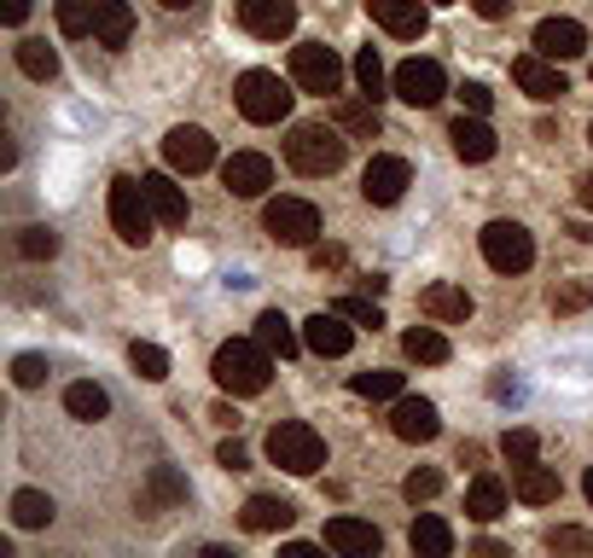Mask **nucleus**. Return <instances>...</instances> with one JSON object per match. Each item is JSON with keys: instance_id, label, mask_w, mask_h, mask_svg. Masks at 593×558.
I'll return each instance as SVG.
<instances>
[{"instance_id": "nucleus-45", "label": "nucleus", "mask_w": 593, "mask_h": 558, "mask_svg": "<svg viewBox=\"0 0 593 558\" xmlns=\"http://www.w3.org/2000/svg\"><path fill=\"white\" fill-rule=\"evenodd\" d=\"M460 99H466V111H471V116H489V106H495V94H489L483 82H466Z\"/></svg>"}, {"instance_id": "nucleus-6", "label": "nucleus", "mask_w": 593, "mask_h": 558, "mask_svg": "<svg viewBox=\"0 0 593 558\" xmlns=\"http://www.w3.org/2000/svg\"><path fill=\"white\" fill-rule=\"evenodd\" d=\"M292 82H297L302 94L326 99V94L344 88V59H337L326 41H297L292 47Z\"/></svg>"}, {"instance_id": "nucleus-42", "label": "nucleus", "mask_w": 593, "mask_h": 558, "mask_svg": "<svg viewBox=\"0 0 593 558\" xmlns=\"http://www.w3.org/2000/svg\"><path fill=\"white\" fill-rule=\"evenodd\" d=\"M151 495L175 506V500H186V478H181L175 466H151Z\"/></svg>"}, {"instance_id": "nucleus-26", "label": "nucleus", "mask_w": 593, "mask_h": 558, "mask_svg": "<svg viewBox=\"0 0 593 558\" xmlns=\"http://www.w3.org/2000/svg\"><path fill=\"white\" fill-rule=\"evenodd\" d=\"M408 541H413L419 558H448V553H454V530H448L436 512H419L413 530H408Z\"/></svg>"}, {"instance_id": "nucleus-4", "label": "nucleus", "mask_w": 593, "mask_h": 558, "mask_svg": "<svg viewBox=\"0 0 593 558\" xmlns=\"http://www.w3.org/2000/svg\"><path fill=\"white\" fill-rule=\"evenodd\" d=\"M233 99H239V116L245 123H257V128H268V123H285L292 116V82L285 76H274V71H245L239 76V88H233Z\"/></svg>"}, {"instance_id": "nucleus-47", "label": "nucleus", "mask_w": 593, "mask_h": 558, "mask_svg": "<svg viewBox=\"0 0 593 558\" xmlns=\"http://www.w3.org/2000/svg\"><path fill=\"white\" fill-rule=\"evenodd\" d=\"M215 460H222L227 471H245V466H250V454H245L239 443H222V448H215Z\"/></svg>"}, {"instance_id": "nucleus-3", "label": "nucleus", "mask_w": 593, "mask_h": 558, "mask_svg": "<svg viewBox=\"0 0 593 558\" xmlns=\"http://www.w3.org/2000/svg\"><path fill=\"white\" fill-rule=\"evenodd\" d=\"M268 460L280 471H292V478H314L320 466H326V443H320L314 425H302V419H285V425L268 431Z\"/></svg>"}, {"instance_id": "nucleus-38", "label": "nucleus", "mask_w": 593, "mask_h": 558, "mask_svg": "<svg viewBox=\"0 0 593 558\" xmlns=\"http://www.w3.org/2000/svg\"><path fill=\"white\" fill-rule=\"evenodd\" d=\"M355 82H361V94H367V99H379V94H384V64H379V47H361V53H355Z\"/></svg>"}, {"instance_id": "nucleus-41", "label": "nucleus", "mask_w": 593, "mask_h": 558, "mask_svg": "<svg viewBox=\"0 0 593 558\" xmlns=\"http://www.w3.org/2000/svg\"><path fill=\"white\" fill-rule=\"evenodd\" d=\"M501 454H506L512 466H530L535 454H541V443H535V431H523V425H518V431H506V436H501Z\"/></svg>"}, {"instance_id": "nucleus-22", "label": "nucleus", "mask_w": 593, "mask_h": 558, "mask_svg": "<svg viewBox=\"0 0 593 558\" xmlns=\"http://www.w3.org/2000/svg\"><path fill=\"white\" fill-rule=\"evenodd\" d=\"M146 181V198H151V215L163 227H186V193L175 186V175H140Z\"/></svg>"}, {"instance_id": "nucleus-52", "label": "nucleus", "mask_w": 593, "mask_h": 558, "mask_svg": "<svg viewBox=\"0 0 593 558\" xmlns=\"http://www.w3.org/2000/svg\"><path fill=\"white\" fill-rule=\"evenodd\" d=\"M582 495H588V506H593V471H588V478H582Z\"/></svg>"}, {"instance_id": "nucleus-15", "label": "nucleus", "mask_w": 593, "mask_h": 558, "mask_svg": "<svg viewBox=\"0 0 593 558\" xmlns=\"http://www.w3.org/2000/svg\"><path fill=\"white\" fill-rule=\"evenodd\" d=\"M512 82L530 99H565L570 94V82H565V71L547 59V53H523V59H512Z\"/></svg>"}, {"instance_id": "nucleus-10", "label": "nucleus", "mask_w": 593, "mask_h": 558, "mask_svg": "<svg viewBox=\"0 0 593 558\" xmlns=\"http://www.w3.org/2000/svg\"><path fill=\"white\" fill-rule=\"evenodd\" d=\"M163 158H169V169H175V175H205V169L215 163V140H210L205 128L181 123V128H169Z\"/></svg>"}, {"instance_id": "nucleus-43", "label": "nucleus", "mask_w": 593, "mask_h": 558, "mask_svg": "<svg viewBox=\"0 0 593 558\" xmlns=\"http://www.w3.org/2000/svg\"><path fill=\"white\" fill-rule=\"evenodd\" d=\"M12 384H18V390L47 384V355H18V361H12Z\"/></svg>"}, {"instance_id": "nucleus-49", "label": "nucleus", "mask_w": 593, "mask_h": 558, "mask_svg": "<svg viewBox=\"0 0 593 558\" xmlns=\"http://www.w3.org/2000/svg\"><path fill=\"white\" fill-rule=\"evenodd\" d=\"M314 268H344V250H337V245H314Z\"/></svg>"}, {"instance_id": "nucleus-8", "label": "nucleus", "mask_w": 593, "mask_h": 558, "mask_svg": "<svg viewBox=\"0 0 593 558\" xmlns=\"http://www.w3.org/2000/svg\"><path fill=\"white\" fill-rule=\"evenodd\" d=\"M262 227H268L274 245H314L320 210L309 204V198H274V204L262 210Z\"/></svg>"}, {"instance_id": "nucleus-39", "label": "nucleus", "mask_w": 593, "mask_h": 558, "mask_svg": "<svg viewBox=\"0 0 593 558\" xmlns=\"http://www.w3.org/2000/svg\"><path fill=\"white\" fill-rule=\"evenodd\" d=\"M332 309L344 314V320H355V326H372V332L384 326V309H379V302H372V297H337Z\"/></svg>"}, {"instance_id": "nucleus-51", "label": "nucleus", "mask_w": 593, "mask_h": 558, "mask_svg": "<svg viewBox=\"0 0 593 558\" xmlns=\"http://www.w3.org/2000/svg\"><path fill=\"white\" fill-rule=\"evenodd\" d=\"M163 7H169V12H186V7H193V0H163Z\"/></svg>"}, {"instance_id": "nucleus-33", "label": "nucleus", "mask_w": 593, "mask_h": 558, "mask_svg": "<svg viewBox=\"0 0 593 558\" xmlns=\"http://www.w3.org/2000/svg\"><path fill=\"white\" fill-rule=\"evenodd\" d=\"M12 523H18V530H47V523H53V500H47L41 488H18V495H12Z\"/></svg>"}, {"instance_id": "nucleus-1", "label": "nucleus", "mask_w": 593, "mask_h": 558, "mask_svg": "<svg viewBox=\"0 0 593 558\" xmlns=\"http://www.w3.org/2000/svg\"><path fill=\"white\" fill-rule=\"evenodd\" d=\"M210 372L227 396H262L268 379H274V349H268L262 337H227V344L215 349Z\"/></svg>"}, {"instance_id": "nucleus-24", "label": "nucleus", "mask_w": 593, "mask_h": 558, "mask_svg": "<svg viewBox=\"0 0 593 558\" xmlns=\"http://www.w3.org/2000/svg\"><path fill=\"white\" fill-rule=\"evenodd\" d=\"M128 36H134V7H128V0H99L94 41L99 47H128Z\"/></svg>"}, {"instance_id": "nucleus-25", "label": "nucleus", "mask_w": 593, "mask_h": 558, "mask_svg": "<svg viewBox=\"0 0 593 558\" xmlns=\"http://www.w3.org/2000/svg\"><path fill=\"white\" fill-rule=\"evenodd\" d=\"M512 495L523 500V506H553L558 500V471H547V466H518V478H512Z\"/></svg>"}, {"instance_id": "nucleus-31", "label": "nucleus", "mask_w": 593, "mask_h": 558, "mask_svg": "<svg viewBox=\"0 0 593 558\" xmlns=\"http://www.w3.org/2000/svg\"><path fill=\"white\" fill-rule=\"evenodd\" d=\"M64 413L82 419V425H99V419L111 413V396L99 390V384H71V390H64Z\"/></svg>"}, {"instance_id": "nucleus-5", "label": "nucleus", "mask_w": 593, "mask_h": 558, "mask_svg": "<svg viewBox=\"0 0 593 558\" xmlns=\"http://www.w3.org/2000/svg\"><path fill=\"white\" fill-rule=\"evenodd\" d=\"M151 198H146V181H134V175H116L111 181V227H116V239L123 245H146L151 239Z\"/></svg>"}, {"instance_id": "nucleus-50", "label": "nucleus", "mask_w": 593, "mask_h": 558, "mask_svg": "<svg viewBox=\"0 0 593 558\" xmlns=\"http://www.w3.org/2000/svg\"><path fill=\"white\" fill-rule=\"evenodd\" d=\"M582 204L593 210V175H582Z\"/></svg>"}, {"instance_id": "nucleus-35", "label": "nucleus", "mask_w": 593, "mask_h": 558, "mask_svg": "<svg viewBox=\"0 0 593 558\" xmlns=\"http://www.w3.org/2000/svg\"><path fill=\"white\" fill-rule=\"evenodd\" d=\"M349 390H355V396H367V401H396V396H401V372H384V367L355 372Z\"/></svg>"}, {"instance_id": "nucleus-29", "label": "nucleus", "mask_w": 593, "mask_h": 558, "mask_svg": "<svg viewBox=\"0 0 593 558\" xmlns=\"http://www.w3.org/2000/svg\"><path fill=\"white\" fill-rule=\"evenodd\" d=\"M332 123L355 134V140H372L379 134V99H344V106L332 111Z\"/></svg>"}, {"instance_id": "nucleus-17", "label": "nucleus", "mask_w": 593, "mask_h": 558, "mask_svg": "<svg viewBox=\"0 0 593 558\" xmlns=\"http://www.w3.org/2000/svg\"><path fill=\"white\" fill-rule=\"evenodd\" d=\"M302 344L314 355H326V361H337V355H349V344H355V320H344L337 309H320L309 326H302Z\"/></svg>"}, {"instance_id": "nucleus-53", "label": "nucleus", "mask_w": 593, "mask_h": 558, "mask_svg": "<svg viewBox=\"0 0 593 558\" xmlns=\"http://www.w3.org/2000/svg\"><path fill=\"white\" fill-rule=\"evenodd\" d=\"M588 140H593V128H588Z\"/></svg>"}, {"instance_id": "nucleus-46", "label": "nucleus", "mask_w": 593, "mask_h": 558, "mask_svg": "<svg viewBox=\"0 0 593 558\" xmlns=\"http://www.w3.org/2000/svg\"><path fill=\"white\" fill-rule=\"evenodd\" d=\"M471 12H478V18H489V24H501L506 12H512V0H471Z\"/></svg>"}, {"instance_id": "nucleus-11", "label": "nucleus", "mask_w": 593, "mask_h": 558, "mask_svg": "<svg viewBox=\"0 0 593 558\" xmlns=\"http://www.w3.org/2000/svg\"><path fill=\"white\" fill-rule=\"evenodd\" d=\"M413 186V169H408V158H390V151H379V158L367 163V175H361V198L367 204H396L401 193Z\"/></svg>"}, {"instance_id": "nucleus-7", "label": "nucleus", "mask_w": 593, "mask_h": 558, "mask_svg": "<svg viewBox=\"0 0 593 558\" xmlns=\"http://www.w3.org/2000/svg\"><path fill=\"white\" fill-rule=\"evenodd\" d=\"M478 245H483V262L495 268V274H523V268L535 262V239H530V227H518V222H489L478 233Z\"/></svg>"}, {"instance_id": "nucleus-13", "label": "nucleus", "mask_w": 593, "mask_h": 558, "mask_svg": "<svg viewBox=\"0 0 593 558\" xmlns=\"http://www.w3.org/2000/svg\"><path fill=\"white\" fill-rule=\"evenodd\" d=\"M222 186L233 198H262L268 186H274V163H268L262 151H233L222 163Z\"/></svg>"}, {"instance_id": "nucleus-23", "label": "nucleus", "mask_w": 593, "mask_h": 558, "mask_svg": "<svg viewBox=\"0 0 593 558\" xmlns=\"http://www.w3.org/2000/svg\"><path fill=\"white\" fill-rule=\"evenodd\" d=\"M419 309H425L436 326H466V320H471V297L460 292V285H431V292L419 297Z\"/></svg>"}, {"instance_id": "nucleus-48", "label": "nucleus", "mask_w": 593, "mask_h": 558, "mask_svg": "<svg viewBox=\"0 0 593 558\" xmlns=\"http://www.w3.org/2000/svg\"><path fill=\"white\" fill-rule=\"evenodd\" d=\"M0 18H7L12 29H18V24L29 18V0H0Z\"/></svg>"}, {"instance_id": "nucleus-32", "label": "nucleus", "mask_w": 593, "mask_h": 558, "mask_svg": "<svg viewBox=\"0 0 593 558\" xmlns=\"http://www.w3.org/2000/svg\"><path fill=\"white\" fill-rule=\"evenodd\" d=\"M53 18H59V36H94L99 24V0H53Z\"/></svg>"}, {"instance_id": "nucleus-34", "label": "nucleus", "mask_w": 593, "mask_h": 558, "mask_svg": "<svg viewBox=\"0 0 593 558\" xmlns=\"http://www.w3.org/2000/svg\"><path fill=\"white\" fill-rule=\"evenodd\" d=\"M257 337L280 355V361H292V355H297V332H292V320H285L280 309H268V314L257 320Z\"/></svg>"}, {"instance_id": "nucleus-36", "label": "nucleus", "mask_w": 593, "mask_h": 558, "mask_svg": "<svg viewBox=\"0 0 593 558\" xmlns=\"http://www.w3.org/2000/svg\"><path fill=\"white\" fill-rule=\"evenodd\" d=\"M128 367L140 372L146 384H163V379H169V355H163L158 344H140V337L128 344Z\"/></svg>"}, {"instance_id": "nucleus-30", "label": "nucleus", "mask_w": 593, "mask_h": 558, "mask_svg": "<svg viewBox=\"0 0 593 558\" xmlns=\"http://www.w3.org/2000/svg\"><path fill=\"white\" fill-rule=\"evenodd\" d=\"M466 512L478 518V523H495L506 512V483L501 478H478V483L466 488Z\"/></svg>"}, {"instance_id": "nucleus-14", "label": "nucleus", "mask_w": 593, "mask_h": 558, "mask_svg": "<svg viewBox=\"0 0 593 558\" xmlns=\"http://www.w3.org/2000/svg\"><path fill=\"white\" fill-rule=\"evenodd\" d=\"M367 12H372V24L390 29L396 41H419L425 36V24H431L425 0H367Z\"/></svg>"}, {"instance_id": "nucleus-18", "label": "nucleus", "mask_w": 593, "mask_h": 558, "mask_svg": "<svg viewBox=\"0 0 593 558\" xmlns=\"http://www.w3.org/2000/svg\"><path fill=\"white\" fill-rule=\"evenodd\" d=\"M535 53H547L553 64L558 59H582L588 53V29L576 18H541L535 24Z\"/></svg>"}, {"instance_id": "nucleus-21", "label": "nucleus", "mask_w": 593, "mask_h": 558, "mask_svg": "<svg viewBox=\"0 0 593 558\" xmlns=\"http://www.w3.org/2000/svg\"><path fill=\"white\" fill-rule=\"evenodd\" d=\"M239 523H245L250 535H280V530H292V523H297V506L280 500V495H250Z\"/></svg>"}, {"instance_id": "nucleus-28", "label": "nucleus", "mask_w": 593, "mask_h": 558, "mask_svg": "<svg viewBox=\"0 0 593 558\" xmlns=\"http://www.w3.org/2000/svg\"><path fill=\"white\" fill-rule=\"evenodd\" d=\"M12 59H18V71L29 76V82H53L59 76V53L47 41H36V36H24L18 47H12Z\"/></svg>"}, {"instance_id": "nucleus-2", "label": "nucleus", "mask_w": 593, "mask_h": 558, "mask_svg": "<svg viewBox=\"0 0 593 558\" xmlns=\"http://www.w3.org/2000/svg\"><path fill=\"white\" fill-rule=\"evenodd\" d=\"M344 128H326V123H302L292 128V140H285V163L297 169V175H337L344 169Z\"/></svg>"}, {"instance_id": "nucleus-16", "label": "nucleus", "mask_w": 593, "mask_h": 558, "mask_svg": "<svg viewBox=\"0 0 593 558\" xmlns=\"http://www.w3.org/2000/svg\"><path fill=\"white\" fill-rule=\"evenodd\" d=\"M390 431L401 436V443H431L436 431H443V419L425 396H396L390 401Z\"/></svg>"}, {"instance_id": "nucleus-12", "label": "nucleus", "mask_w": 593, "mask_h": 558, "mask_svg": "<svg viewBox=\"0 0 593 558\" xmlns=\"http://www.w3.org/2000/svg\"><path fill=\"white\" fill-rule=\"evenodd\" d=\"M239 24L262 41H280L297 29V0H239Z\"/></svg>"}, {"instance_id": "nucleus-44", "label": "nucleus", "mask_w": 593, "mask_h": 558, "mask_svg": "<svg viewBox=\"0 0 593 558\" xmlns=\"http://www.w3.org/2000/svg\"><path fill=\"white\" fill-rule=\"evenodd\" d=\"M547 547H553V553H593V535H588V530H553Z\"/></svg>"}, {"instance_id": "nucleus-40", "label": "nucleus", "mask_w": 593, "mask_h": 558, "mask_svg": "<svg viewBox=\"0 0 593 558\" xmlns=\"http://www.w3.org/2000/svg\"><path fill=\"white\" fill-rule=\"evenodd\" d=\"M401 495H408L413 506H419V500H431V495H443V471H436V466H419V471H408Z\"/></svg>"}, {"instance_id": "nucleus-37", "label": "nucleus", "mask_w": 593, "mask_h": 558, "mask_svg": "<svg viewBox=\"0 0 593 558\" xmlns=\"http://www.w3.org/2000/svg\"><path fill=\"white\" fill-rule=\"evenodd\" d=\"M18 257L53 262V257H59V233H53V227H24V233H18Z\"/></svg>"}, {"instance_id": "nucleus-27", "label": "nucleus", "mask_w": 593, "mask_h": 558, "mask_svg": "<svg viewBox=\"0 0 593 558\" xmlns=\"http://www.w3.org/2000/svg\"><path fill=\"white\" fill-rule=\"evenodd\" d=\"M401 355L419 361V367H443L454 349H448V337L436 332V326H413V332H401Z\"/></svg>"}, {"instance_id": "nucleus-20", "label": "nucleus", "mask_w": 593, "mask_h": 558, "mask_svg": "<svg viewBox=\"0 0 593 558\" xmlns=\"http://www.w3.org/2000/svg\"><path fill=\"white\" fill-rule=\"evenodd\" d=\"M326 547L344 553V558H372V553L384 547V535L372 530L367 518H332V523H326Z\"/></svg>"}, {"instance_id": "nucleus-19", "label": "nucleus", "mask_w": 593, "mask_h": 558, "mask_svg": "<svg viewBox=\"0 0 593 558\" xmlns=\"http://www.w3.org/2000/svg\"><path fill=\"white\" fill-rule=\"evenodd\" d=\"M448 140H454V158H460V163H489V158L501 151L495 128H489L483 116H454Z\"/></svg>"}, {"instance_id": "nucleus-9", "label": "nucleus", "mask_w": 593, "mask_h": 558, "mask_svg": "<svg viewBox=\"0 0 593 558\" xmlns=\"http://www.w3.org/2000/svg\"><path fill=\"white\" fill-rule=\"evenodd\" d=\"M390 88H396V99H408L413 111H425V106H436V99L448 94V71L436 59H408V64H396Z\"/></svg>"}]
</instances>
